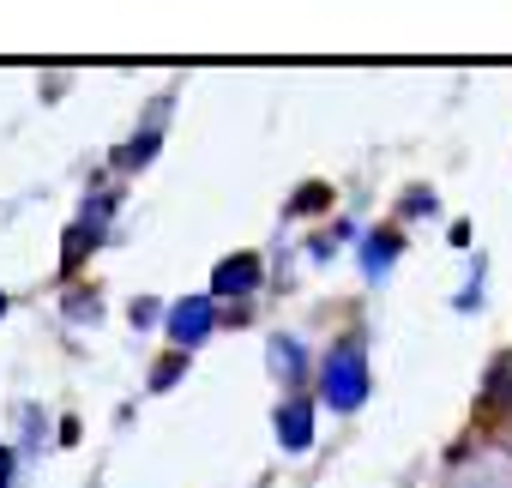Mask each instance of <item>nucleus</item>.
<instances>
[{
	"label": "nucleus",
	"instance_id": "nucleus-1",
	"mask_svg": "<svg viewBox=\"0 0 512 488\" xmlns=\"http://www.w3.org/2000/svg\"><path fill=\"white\" fill-rule=\"evenodd\" d=\"M320 392L332 410H356L368 398V362H362V344H338L320 368Z\"/></svg>",
	"mask_w": 512,
	"mask_h": 488
},
{
	"label": "nucleus",
	"instance_id": "nucleus-2",
	"mask_svg": "<svg viewBox=\"0 0 512 488\" xmlns=\"http://www.w3.org/2000/svg\"><path fill=\"white\" fill-rule=\"evenodd\" d=\"M205 332H211V302H205V296L169 308V338H175V344H199Z\"/></svg>",
	"mask_w": 512,
	"mask_h": 488
},
{
	"label": "nucleus",
	"instance_id": "nucleus-3",
	"mask_svg": "<svg viewBox=\"0 0 512 488\" xmlns=\"http://www.w3.org/2000/svg\"><path fill=\"white\" fill-rule=\"evenodd\" d=\"M253 290H260V260L253 254H235L217 266V296H253Z\"/></svg>",
	"mask_w": 512,
	"mask_h": 488
},
{
	"label": "nucleus",
	"instance_id": "nucleus-4",
	"mask_svg": "<svg viewBox=\"0 0 512 488\" xmlns=\"http://www.w3.org/2000/svg\"><path fill=\"white\" fill-rule=\"evenodd\" d=\"M278 440H284V446H308V440H314L308 404H284V410H278Z\"/></svg>",
	"mask_w": 512,
	"mask_h": 488
},
{
	"label": "nucleus",
	"instance_id": "nucleus-5",
	"mask_svg": "<svg viewBox=\"0 0 512 488\" xmlns=\"http://www.w3.org/2000/svg\"><path fill=\"white\" fill-rule=\"evenodd\" d=\"M272 362H278V374H296V368H302V344H296V338H278V344H272Z\"/></svg>",
	"mask_w": 512,
	"mask_h": 488
},
{
	"label": "nucleus",
	"instance_id": "nucleus-6",
	"mask_svg": "<svg viewBox=\"0 0 512 488\" xmlns=\"http://www.w3.org/2000/svg\"><path fill=\"white\" fill-rule=\"evenodd\" d=\"M392 254H398V235H386V241H368V278H380Z\"/></svg>",
	"mask_w": 512,
	"mask_h": 488
},
{
	"label": "nucleus",
	"instance_id": "nucleus-7",
	"mask_svg": "<svg viewBox=\"0 0 512 488\" xmlns=\"http://www.w3.org/2000/svg\"><path fill=\"white\" fill-rule=\"evenodd\" d=\"M7 470H13V464H7V452H0V482H7Z\"/></svg>",
	"mask_w": 512,
	"mask_h": 488
},
{
	"label": "nucleus",
	"instance_id": "nucleus-8",
	"mask_svg": "<svg viewBox=\"0 0 512 488\" xmlns=\"http://www.w3.org/2000/svg\"><path fill=\"white\" fill-rule=\"evenodd\" d=\"M0 308H7V296H0Z\"/></svg>",
	"mask_w": 512,
	"mask_h": 488
}]
</instances>
